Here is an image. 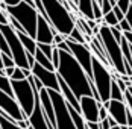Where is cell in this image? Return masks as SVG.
I'll return each instance as SVG.
<instances>
[{
	"label": "cell",
	"mask_w": 132,
	"mask_h": 129,
	"mask_svg": "<svg viewBox=\"0 0 132 129\" xmlns=\"http://www.w3.org/2000/svg\"><path fill=\"white\" fill-rule=\"evenodd\" d=\"M56 73L65 80V84L71 88L78 99H80L82 96H93L96 100L102 102L94 82L90 80L82 65L71 53L59 50V67L56 68Z\"/></svg>",
	"instance_id": "6da1fadb"
},
{
	"label": "cell",
	"mask_w": 132,
	"mask_h": 129,
	"mask_svg": "<svg viewBox=\"0 0 132 129\" xmlns=\"http://www.w3.org/2000/svg\"><path fill=\"white\" fill-rule=\"evenodd\" d=\"M41 2H43L49 23L58 30V34H62V35L68 37L71 34V30L76 27L75 14L70 12L58 0H41Z\"/></svg>",
	"instance_id": "7a4b0ae2"
},
{
	"label": "cell",
	"mask_w": 132,
	"mask_h": 129,
	"mask_svg": "<svg viewBox=\"0 0 132 129\" xmlns=\"http://www.w3.org/2000/svg\"><path fill=\"white\" fill-rule=\"evenodd\" d=\"M96 37H99V39L102 41L111 67H112L119 75H126V67H125V59H123V53H121L120 43L112 37L109 26L100 25V32H99V35H96Z\"/></svg>",
	"instance_id": "3957f363"
},
{
	"label": "cell",
	"mask_w": 132,
	"mask_h": 129,
	"mask_svg": "<svg viewBox=\"0 0 132 129\" xmlns=\"http://www.w3.org/2000/svg\"><path fill=\"white\" fill-rule=\"evenodd\" d=\"M6 12H8V15L14 17L20 25L24 27L27 35L35 38L38 17H40V12H38V9L35 6H30V5H27V3H24L21 0V3L17 5V6H6Z\"/></svg>",
	"instance_id": "277c9868"
},
{
	"label": "cell",
	"mask_w": 132,
	"mask_h": 129,
	"mask_svg": "<svg viewBox=\"0 0 132 129\" xmlns=\"http://www.w3.org/2000/svg\"><path fill=\"white\" fill-rule=\"evenodd\" d=\"M112 67L102 64L94 55H93V82L96 85V90L100 96L102 103L108 102L111 99V84H112Z\"/></svg>",
	"instance_id": "5b68a950"
},
{
	"label": "cell",
	"mask_w": 132,
	"mask_h": 129,
	"mask_svg": "<svg viewBox=\"0 0 132 129\" xmlns=\"http://www.w3.org/2000/svg\"><path fill=\"white\" fill-rule=\"evenodd\" d=\"M0 32L3 34V37L6 38L9 49H11V56H12L14 62L20 68H30L29 61H27V52L21 43V39L18 38V34L12 29L11 25H0Z\"/></svg>",
	"instance_id": "8992f818"
},
{
	"label": "cell",
	"mask_w": 132,
	"mask_h": 129,
	"mask_svg": "<svg viewBox=\"0 0 132 129\" xmlns=\"http://www.w3.org/2000/svg\"><path fill=\"white\" fill-rule=\"evenodd\" d=\"M11 85H12L14 97L17 99V102L20 103L23 112L29 117L34 112V108H35V94H37V90H34V87L30 85L29 79L11 80Z\"/></svg>",
	"instance_id": "52a82bcc"
},
{
	"label": "cell",
	"mask_w": 132,
	"mask_h": 129,
	"mask_svg": "<svg viewBox=\"0 0 132 129\" xmlns=\"http://www.w3.org/2000/svg\"><path fill=\"white\" fill-rule=\"evenodd\" d=\"M49 96L53 102V108H55V116H56V129H76L73 118L68 109V103L64 99V96L61 94V91L49 90Z\"/></svg>",
	"instance_id": "ba28073f"
},
{
	"label": "cell",
	"mask_w": 132,
	"mask_h": 129,
	"mask_svg": "<svg viewBox=\"0 0 132 129\" xmlns=\"http://www.w3.org/2000/svg\"><path fill=\"white\" fill-rule=\"evenodd\" d=\"M67 44L71 50V55L76 58V61L82 65V68L85 70L87 76L90 77L93 82V52L88 44H80V43H75L71 39L67 38Z\"/></svg>",
	"instance_id": "9c48e42d"
},
{
	"label": "cell",
	"mask_w": 132,
	"mask_h": 129,
	"mask_svg": "<svg viewBox=\"0 0 132 129\" xmlns=\"http://www.w3.org/2000/svg\"><path fill=\"white\" fill-rule=\"evenodd\" d=\"M0 109L5 111V114H8L9 117H12L15 122L20 120H27L29 117L23 112L20 103L17 102V99L14 96H9L8 93H5L3 90H0Z\"/></svg>",
	"instance_id": "30bf717a"
},
{
	"label": "cell",
	"mask_w": 132,
	"mask_h": 129,
	"mask_svg": "<svg viewBox=\"0 0 132 129\" xmlns=\"http://www.w3.org/2000/svg\"><path fill=\"white\" fill-rule=\"evenodd\" d=\"M32 75L35 77H38L43 84L44 88H49V90H55L59 91V80H58V73L52 71V70H47L44 68L43 65H40L38 62H35V65L30 68Z\"/></svg>",
	"instance_id": "8fae6325"
},
{
	"label": "cell",
	"mask_w": 132,
	"mask_h": 129,
	"mask_svg": "<svg viewBox=\"0 0 132 129\" xmlns=\"http://www.w3.org/2000/svg\"><path fill=\"white\" fill-rule=\"evenodd\" d=\"M103 106L108 108L109 117H112L119 126H128V120H126L128 118V105H126V102L109 99L108 102L103 103Z\"/></svg>",
	"instance_id": "7c38bea8"
},
{
	"label": "cell",
	"mask_w": 132,
	"mask_h": 129,
	"mask_svg": "<svg viewBox=\"0 0 132 129\" xmlns=\"http://www.w3.org/2000/svg\"><path fill=\"white\" fill-rule=\"evenodd\" d=\"M80 102V114L87 122H99V109L102 102L96 100L93 96H82Z\"/></svg>",
	"instance_id": "4fadbf2b"
},
{
	"label": "cell",
	"mask_w": 132,
	"mask_h": 129,
	"mask_svg": "<svg viewBox=\"0 0 132 129\" xmlns=\"http://www.w3.org/2000/svg\"><path fill=\"white\" fill-rule=\"evenodd\" d=\"M27 122H29V126L32 129H52L50 123L47 122V118L44 116L43 106H41L40 91H37V94H35V108H34V112L29 116Z\"/></svg>",
	"instance_id": "5bb4252c"
},
{
	"label": "cell",
	"mask_w": 132,
	"mask_h": 129,
	"mask_svg": "<svg viewBox=\"0 0 132 129\" xmlns=\"http://www.w3.org/2000/svg\"><path fill=\"white\" fill-rule=\"evenodd\" d=\"M56 34H58V30L49 23L47 18H44L40 14L38 25H37V35H35L37 43H41V44H53V37Z\"/></svg>",
	"instance_id": "9a60e30c"
},
{
	"label": "cell",
	"mask_w": 132,
	"mask_h": 129,
	"mask_svg": "<svg viewBox=\"0 0 132 129\" xmlns=\"http://www.w3.org/2000/svg\"><path fill=\"white\" fill-rule=\"evenodd\" d=\"M40 100H41V106L44 111V116L47 118V122L50 123L52 129H56V116H55V108H53V102L49 96L47 88H43L40 91Z\"/></svg>",
	"instance_id": "2e32d148"
},
{
	"label": "cell",
	"mask_w": 132,
	"mask_h": 129,
	"mask_svg": "<svg viewBox=\"0 0 132 129\" xmlns=\"http://www.w3.org/2000/svg\"><path fill=\"white\" fill-rule=\"evenodd\" d=\"M78 11H79L80 17H84L87 20H94L93 0H78Z\"/></svg>",
	"instance_id": "e0dca14e"
},
{
	"label": "cell",
	"mask_w": 132,
	"mask_h": 129,
	"mask_svg": "<svg viewBox=\"0 0 132 129\" xmlns=\"http://www.w3.org/2000/svg\"><path fill=\"white\" fill-rule=\"evenodd\" d=\"M18 34V32H17ZM18 38L21 39V43H23V46H24V49H26L27 53H32V55H35V52L38 49V43H37V39L32 38L30 35H27L24 32H21V34H18Z\"/></svg>",
	"instance_id": "ac0fdd59"
},
{
	"label": "cell",
	"mask_w": 132,
	"mask_h": 129,
	"mask_svg": "<svg viewBox=\"0 0 132 129\" xmlns=\"http://www.w3.org/2000/svg\"><path fill=\"white\" fill-rule=\"evenodd\" d=\"M111 99L125 102V93L120 90L119 84H117V80H116L114 77H112V84H111Z\"/></svg>",
	"instance_id": "d6986e66"
},
{
	"label": "cell",
	"mask_w": 132,
	"mask_h": 129,
	"mask_svg": "<svg viewBox=\"0 0 132 129\" xmlns=\"http://www.w3.org/2000/svg\"><path fill=\"white\" fill-rule=\"evenodd\" d=\"M68 39H71V41H75V43H80V44H87V39H85V35L82 34V30H80L79 27L76 26L73 30H71V34L67 37Z\"/></svg>",
	"instance_id": "ffe728a7"
},
{
	"label": "cell",
	"mask_w": 132,
	"mask_h": 129,
	"mask_svg": "<svg viewBox=\"0 0 132 129\" xmlns=\"http://www.w3.org/2000/svg\"><path fill=\"white\" fill-rule=\"evenodd\" d=\"M0 90L8 93L9 96H14L12 93V85H11V79L5 75H0Z\"/></svg>",
	"instance_id": "44dd1931"
},
{
	"label": "cell",
	"mask_w": 132,
	"mask_h": 129,
	"mask_svg": "<svg viewBox=\"0 0 132 129\" xmlns=\"http://www.w3.org/2000/svg\"><path fill=\"white\" fill-rule=\"evenodd\" d=\"M0 129H21L17 122H9L8 118H5L3 114H0Z\"/></svg>",
	"instance_id": "7402d4cb"
},
{
	"label": "cell",
	"mask_w": 132,
	"mask_h": 129,
	"mask_svg": "<svg viewBox=\"0 0 132 129\" xmlns=\"http://www.w3.org/2000/svg\"><path fill=\"white\" fill-rule=\"evenodd\" d=\"M102 25H106V26H109V27H114V26H117L119 25V20H117V17H116V14L112 12H108L103 15V23Z\"/></svg>",
	"instance_id": "603a6c76"
},
{
	"label": "cell",
	"mask_w": 132,
	"mask_h": 129,
	"mask_svg": "<svg viewBox=\"0 0 132 129\" xmlns=\"http://www.w3.org/2000/svg\"><path fill=\"white\" fill-rule=\"evenodd\" d=\"M38 49H40L50 61H52V56H53V49H55V46L53 44H41V43H38Z\"/></svg>",
	"instance_id": "cb8c5ba5"
},
{
	"label": "cell",
	"mask_w": 132,
	"mask_h": 129,
	"mask_svg": "<svg viewBox=\"0 0 132 129\" xmlns=\"http://www.w3.org/2000/svg\"><path fill=\"white\" fill-rule=\"evenodd\" d=\"M0 52H2V53H5V55H9V56H11L9 44H8V41H6L5 37H3V34H2V32H0Z\"/></svg>",
	"instance_id": "d4e9b609"
},
{
	"label": "cell",
	"mask_w": 132,
	"mask_h": 129,
	"mask_svg": "<svg viewBox=\"0 0 132 129\" xmlns=\"http://www.w3.org/2000/svg\"><path fill=\"white\" fill-rule=\"evenodd\" d=\"M9 25L12 26V29L15 30V32H18V34H21V32H24V34H26V30H24V27H23V26L20 25V23H18V21H17L15 18H14V17H11V15H9Z\"/></svg>",
	"instance_id": "484cf974"
},
{
	"label": "cell",
	"mask_w": 132,
	"mask_h": 129,
	"mask_svg": "<svg viewBox=\"0 0 132 129\" xmlns=\"http://www.w3.org/2000/svg\"><path fill=\"white\" fill-rule=\"evenodd\" d=\"M23 79H27L24 76V71H23V68H20V67H15V71H14V75L11 76V80H23Z\"/></svg>",
	"instance_id": "4316f807"
},
{
	"label": "cell",
	"mask_w": 132,
	"mask_h": 129,
	"mask_svg": "<svg viewBox=\"0 0 132 129\" xmlns=\"http://www.w3.org/2000/svg\"><path fill=\"white\" fill-rule=\"evenodd\" d=\"M109 29H111V34H112V37H114V38L117 39V41H121V38H123V30H121V29H120V26L117 25V26H114V27H109Z\"/></svg>",
	"instance_id": "83f0119b"
},
{
	"label": "cell",
	"mask_w": 132,
	"mask_h": 129,
	"mask_svg": "<svg viewBox=\"0 0 132 129\" xmlns=\"http://www.w3.org/2000/svg\"><path fill=\"white\" fill-rule=\"evenodd\" d=\"M2 62L5 65V68H6V67H15V62H14L12 56L5 55V53H2Z\"/></svg>",
	"instance_id": "f1b7e54d"
},
{
	"label": "cell",
	"mask_w": 132,
	"mask_h": 129,
	"mask_svg": "<svg viewBox=\"0 0 132 129\" xmlns=\"http://www.w3.org/2000/svg\"><path fill=\"white\" fill-rule=\"evenodd\" d=\"M117 6L126 14L129 11V8H131V0H119V2H117Z\"/></svg>",
	"instance_id": "f546056e"
},
{
	"label": "cell",
	"mask_w": 132,
	"mask_h": 129,
	"mask_svg": "<svg viewBox=\"0 0 132 129\" xmlns=\"http://www.w3.org/2000/svg\"><path fill=\"white\" fill-rule=\"evenodd\" d=\"M112 12L116 14V17H117V20H119V23L121 21V20H125V17H126V14L123 12V11L120 9V8L117 6V5H116V6L112 8Z\"/></svg>",
	"instance_id": "4dcf8cb0"
},
{
	"label": "cell",
	"mask_w": 132,
	"mask_h": 129,
	"mask_svg": "<svg viewBox=\"0 0 132 129\" xmlns=\"http://www.w3.org/2000/svg\"><path fill=\"white\" fill-rule=\"evenodd\" d=\"M52 62H53V65H55V68H58V67H59V49H58V47H55V49H53Z\"/></svg>",
	"instance_id": "1f68e13d"
},
{
	"label": "cell",
	"mask_w": 132,
	"mask_h": 129,
	"mask_svg": "<svg viewBox=\"0 0 132 129\" xmlns=\"http://www.w3.org/2000/svg\"><path fill=\"white\" fill-rule=\"evenodd\" d=\"M108 108H105L103 106V103L100 105V109H99V122H102V120H105V118H108Z\"/></svg>",
	"instance_id": "d6a6232c"
},
{
	"label": "cell",
	"mask_w": 132,
	"mask_h": 129,
	"mask_svg": "<svg viewBox=\"0 0 132 129\" xmlns=\"http://www.w3.org/2000/svg\"><path fill=\"white\" fill-rule=\"evenodd\" d=\"M65 39H67V37H65V35H62V34H56V35L53 37V46L56 47L58 44H61V43H64Z\"/></svg>",
	"instance_id": "836d02e7"
},
{
	"label": "cell",
	"mask_w": 132,
	"mask_h": 129,
	"mask_svg": "<svg viewBox=\"0 0 132 129\" xmlns=\"http://www.w3.org/2000/svg\"><path fill=\"white\" fill-rule=\"evenodd\" d=\"M0 25H9V15L3 9H0Z\"/></svg>",
	"instance_id": "e575fe53"
},
{
	"label": "cell",
	"mask_w": 132,
	"mask_h": 129,
	"mask_svg": "<svg viewBox=\"0 0 132 129\" xmlns=\"http://www.w3.org/2000/svg\"><path fill=\"white\" fill-rule=\"evenodd\" d=\"M120 29L123 30V32H131V26H129V23H128V20H126V17H125V20H121L119 23Z\"/></svg>",
	"instance_id": "d590c367"
},
{
	"label": "cell",
	"mask_w": 132,
	"mask_h": 129,
	"mask_svg": "<svg viewBox=\"0 0 132 129\" xmlns=\"http://www.w3.org/2000/svg\"><path fill=\"white\" fill-rule=\"evenodd\" d=\"M59 50H64V52H68V53H71V50H70V47H68V44H67V39L64 41V43H61V44H58L56 46Z\"/></svg>",
	"instance_id": "8d00e7d4"
},
{
	"label": "cell",
	"mask_w": 132,
	"mask_h": 129,
	"mask_svg": "<svg viewBox=\"0 0 132 129\" xmlns=\"http://www.w3.org/2000/svg\"><path fill=\"white\" fill-rule=\"evenodd\" d=\"M87 129H100L99 122H87Z\"/></svg>",
	"instance_id": "74e56055"
},
{
	"label": "cell",
	"mask_w": 132,
	"mask_h": 129,
	"mask_svg": "<svg viewBox=\"0 0 132 129\" xmlns=\"http://www.w3.org/2000/svg\"><path fill=\"white\" fill-rule=\"evenodd\" d=\"M6 6H17V5H20L21 3V0H2Z\"/></svg>",
	"instance_id": "f35d334b"
},
{
	"label": "cell",
	"mask_w": 132,
	"mask_h": 129,
	"mask_svg": "<svg viewBox=\"0 0 132 129\" xmlns=\"http://www.w3.org/2000/svg\"><path fill=\"white\" fill-rule=\"evenodd\" d=\"M15 67H17V65H15ZM15 67H6V68H5V76H8L11 79V76H12L14 71H15Z\"/></svg>",
	"instance_id": "ab89813d"
},
{
	"label": "cell",
	"mask_w": 132,
	"mask_h": 129,
	"mask_svg": "<svg viewBox=\"0 0 132 129\" xmlns=\"http://www.w3.org/2000/svg\"><path fill=\"white\" fill-rule=\"evenodd\" d=\"M126 20H128V23L131 26V32H132V6L129 8V11L126 12Z\"/></svg>",
	"instance_id": "60d3db41"
},
{
	"label": "cell",
	"mask_w": 132,
	"mask_h": 129,
	"mask_svg": "<svg viewBox=\"0 0 132 129\" xmlns=\"http://www.w3.org/2000/svg\"><path fill=\"white\" fill-rule=\"evenodd\" d=\"M100 123V129H111V126H109V123H108V120H102V122H99Z\"/></svg>",
	"instance_id": "b9f144b4"
},
{
	"label": "cell",
	"mask_w": 132,
	"mask_h": 129,
	"mask_svg": "<svg viewBox=\"0 0 132 129\" xmlns=\"http://www.w3.org/2000/svg\"><path fill=\"white\" fill-rule=\"evenodd\" d=\"M106 120H108V123H109L111 129H112V128H116V126H119V125H117V122H116V120H114L112 117H109V116H108V118H106Z\"/></svg>",
	"instance_id": "7bdbcfd3"
},
{
	"label": "cell",
	"mask_w": 132,
	"mask_h": 129,
	"mask_svg": "<svg viewBox=\"0 0 132 129\" xmlns=\"http://www.w3.org/2000/svg\"><path fill=\"white\" fill-rule=\"evenodd\" d=\"M0 75H5V65L2 62V52H0Z\"/></svg>",
	"instance_id": "ee69618b"
},
{
	"label": "cell",
	"mask_w": 132,
	"mask_h": 129,
	"mask_svg": "<svg viewBox=\"0 0 132 129\" xmlns=\"http://www.w3.org/2000/svg\"><path fill=\"white\" fill-rule=\"evenodd\" d=\"M23 2L27 3V5H30V6H35V2H34V0H23ZM35 8H37V6H35Z\"/></svg>",
	"instance_id": "f6af8a7d"
},
{
	"label": "cell",
	"mask_w": 132,
	"mask_h": 129,
	"mask_svg": "<svg viewBox=\"0 0 132 129\" xmlns=\"http://www.w3.org/2000/svg\"><path fill=\"white\" fill-rule=\"evenodd\" d=\"M96 2H97L99 5H102V2H103V0H96Z\"/></svg>",
	"instance_id": "bcb514c9"
},
{
	"label": "cell",
	"mask_w": 132,
	"mask_h": 129,
	"mask_svg": "<svg viewBox=\"0 0 132 129\" xmlns=\"http://www.w3.org/2000/svg\"><path fill=\"white\" fill-rule=\"evenodd\" d=\"M71 2H73V3H75L76 6H78V0H71Z\"/></svg>",
	"instance_id": "7dc6e473"
},
{
	"label": "cell",
	"mask_w": 132,
	"mask_h": 129,
	"mask_svg": "<svg viewBox=\"0 0 132 129\" xmlns=\"http://www.w3.org/2000/svg\"><path fill=\"white\" fill-rule=\"evenodd\" d=\"M112 129H121V126H116V128H112Z\"/></svg>",
	"instance_id": "c3c4849f"
},
{
	"label": "cell",
	"mask_w": 132,
	"mask_h": 129,
	"mask_svg": "<svg viewBox=\"0 0 132 129\" xmlns=\"http://www.w3.org/2000/svg\"><path fill=\"white\" fill-rule=\"evenodd\" d=\"M129 129H132V126H131V128H129Z\"/></svg>",
	"instance_id": "681fc988"
},
{
	"label": "cell",
	"mask_w": 132,
	"mask_h": 129,
	"mask_svg": "<svg viewBox=\"0 0 132 129\" xmlns=\"http://www.w3.org/2000/svg\"><path fill=\"white\" fill-rule=\"evenodd\" d=\"M116 2H119V0H116Z\"/></svg>",
	"instance_id": "f907efd6"
}]
</instances>
